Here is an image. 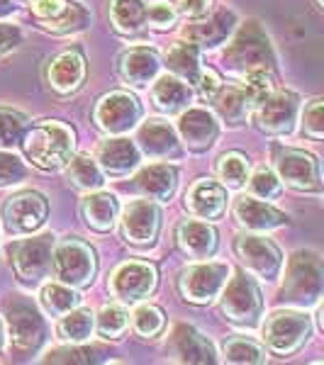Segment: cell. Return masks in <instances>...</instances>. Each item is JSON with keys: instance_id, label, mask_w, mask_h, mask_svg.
<instances>
[{"instance_id": "18", "label": "cell", "mask_w": 324, "mask_h": 365, "mask_svg": "<svg viewBox=\"0 0 324 365\" xmlns=\"http://www.w3.org/2000/svg\"><path fill=\"white\" fill-rule=\"evenodd\" d=\"M178 132H181V137H183V144L191 151H205L215 144L220 127H217L215 117H212L208 110L196 108L181 115Z\"/></svg>"}, {"instance_id": "41", "label": "cell", "mask_w": 324, "mask_h": 365, "mask_svg": "<svg viewBox=\"0 0 324 365\" xmlns=\"http://www.w3.org/2000/svg\"><path fill=\"white\" fill-rule=\"evenodd\" d=\"M246 103L249 105H261L263 100L270 96V78L268 71H249L244 73V86H241Z\"/></svg>"}, {"instance_id": "9", "label": "cell", "mask_w": 324, "mask_h": 365, "mask_svg": "<svg viewBox=\"0 0 324 365\" xmlns=\"http://www.w3.org/2000/svg\"><path fill=\"white\" fill-rule=\"evenodd\" d=\"M229 278V266L225 263H200V266H191L181 275V292L188 302L208 304L222 292Z\"/></svg>"}, {"instance_id": "53", "label": "cell", "mask_w": 324, "mask_h": 365, "mask_svg": "<svg viewBox=\"0 0 324 365\" xmlns=\"http://www.w3.org/2000/svg\"><path fill=\"white\" fill-rule=\"evenodd\" d=\"M3 336H5V331H3V324H0V346H3Z\"/></svg>"}, {"instance_id": "44", "label": "cell", "mask_w": 324, "mask_h": 365, "mask_svg": "<svg viewBox=\"0 0 324 365\" xmlns=\"http://www.w3.org/2000/svg\"><path fill=\"white\" fill-rule=\"evenodd\" d=\"M246 161L239 154H227L220 158V178L227 187H241L246 182Z\"/></svg>"}, {"instance_id": "24", "label": "cell", "mask_w": 324, "mask_h": 365, "mask_svg": "<svg viewBox=\"0 0 324 365\" xmlns=\"http://www.w3.org/2000/svg\"><path fill=\"white\" fill-rule=\"evenodd\" d=\"M234 15L227 10L210 15L203 22H193L183 29V37L193 44H203V46H217L229 37V32L234 29Z\"/></svg>"}, {"instance_id": "20", "label": "cell", "mask_w": 324, "mask_h": 365, "mask_svg": "<svg viewBox=\"0 0 324 365\" xmlns=\"http://www.w3.org/2000/svg\"><path fill=\"white\" fill-rule=\"evenodd\" d=\"M139 146L151 158H171L181 154V144L173 127L161 120H151L139 129Z\"/></svg>"}, {"instance_id": "13", "label": "cell", "mask_w": 324, "mask_h": 365, "mask_svg": "<svg viewBox=\"0 0 324 365\" xmlns=\"http://www.w3.org/2000/svg\"><path fill=\"white\" fill-rule=\"evenodd\" d=\"M156 287V270L149 263H122L113 275V292L122 302L137 304L139 299L149 297Z\"/></svg>"}, {"instance_id": "51", "label": "cell", "mask_w": 324, "mask_h": 365, "mask_svg": "<svg viewBox=\"0 0 324 365\" xmlns=\"http://www.w3.org/2000/svg\"><path fill=\"white\" fill-rule=\"evenodd\" d=\"M210 5H212V0H181V13L198 20V17L208 15Z\"/></svg>"}, {"instance_id": "7", "label": "cell", "mask_w": 324, "mask_h": 365, "mask_svg": "<svg viewBox=\"0 0 324 365\" xmlns=\"http://www.w3.org/2000/svg\"><path fill=\"white\" fill-rule=\"evenodd\" d=\"M56 278L71 287H86L96 275V253L81 241H66L51 253Z\"/></svg>"}, {"instance_id": "4", "label": "cell", "mask_w": 324, "mask_h": 365, "mask_svg": "<svg viewBox=\"0 0 324 365\" xmlns=\"http://www.w3.org/2000/svg\"><path fill=\"white\" fill-rule=\"evenodd\" d=\"M5 322H8V336L17 353H29L39 349L44 339V322L37 307L27 299H8L5 302Z\"/></svg>"}, {"instance_id": "27", "label": "cell", "mask_w": 324, "mask_h": 365, "mask_svg": "<svg viewBox=\"0 0 324 365\" xmlns=\"http://www.w3.org/2000/svg\"><path fill=\"white\" fill-rule=\"evenodd\" d=\"M178 246L193 258H208L217 249V234L208 222H183L178 227Z\"/></svg>"}, {"instance_id": "34", "label": "cell", "mask_w": 324, "mask_h": 365, "mask_svg": "<svg viewBox=\"0 0 324 365\" xmlns=\"http://www.w3.org/2000/svg\"><path fill=\"white\" fill-rule=\"evenodd\" d=\"M46 29L56 34H69V32H79V29H86L88 22H91V13L83 8L81 3H66V8L61 10L56 17L51 20H44Z\"/></svg>"}, {"instance_id": "37", "label": "cell", "mask_w": 324, "mask_h": 365, "mask_svg": "<svg viewBox=\"0 0 324 365\" xmlns=\"http://www.w3.org/2000/svg\"><path fill=\"white\" fill-rule=\"evenodd\" d=\"M225 358L229 363H263L266 361V353L254 341L237 336L225 344Z\"/></svg>"}, {"instance_id": "1", "label": "cell", "mask_w": 324, "mask_h": 365, "mask_svg": "<svg viewBox=\"0 0 324 365\" xmlns=\"http://www.w3.org/2000/svg\"><path fill=\"white\" fill-rule=\"evenodd\" d=\"M22 146L34 166L56 170L74 154V132L61 122H42L22 134Z\"/></svg>"}, {"instance_id": "5", "label": "cell", "mask_w": 324, "mask_h": 365, "mask_svg": "<svg viewBox=\"0 0 324 365\" xmlns=\"http://www.w3.org/2000/svg\"><path fill=\"white\" fill-rule=\"evenodd\" d=\"M261 292L254 280L246 278V273H237L222 287V312L227 314V319L254 327L261 317Z\"/></svg>"}, {"instance_id": "54", "label": "cell", "mask_w": 324, "mask_h": 365, "mask_svg": "<svg viewBox=\"0 0 324 365\" xmlns=\"http://www.w3.org/2000/svg\"><path fill=\"white\" fill-rule=\"evenodd\" d=\"M317 5H320V8H322V0H317Z\"/></svg>"}, {"instance_id": "16", "label": "cell", "mask_w": 324, "mask_h": 365, "mask_svg": "<svg viewBox=\"0 0 324 365\" xmlns=\"http://www.w3.org/2000/svg\"><path fill=\"white\" fill-rule=\"evenodd\" d=\"M168 349L173 353L176 361L181 363H215V349L203 334H198L193 327H186V324H178L173 329L168 339Z\"/></svg>"}, {"instance_id": "11", "label": "cell", "mask_w": 324, "mask_h": 365, "mask_svg": "<svg viewBox=\"0 0 324 365\" xmlns=\"http://www.w3.org/2000/svg\"><path fill=\"white\" fill-rule=\"evenodd\" d=\"M278 173L280 178L295 190L305 192H320L322 190V173L320 161L312 154H305L300 149H285L278 154Z\"/></svg>"}, {"instance_id": "30", "label": "cell", "mask_w": 324, "mask_h": 365, "mask_svg": "<svg viewBox=\"0 0 324 365\" xmlns=\"http://www.w3.org/2000/svg\"><path fill=\"white\" fill-rule=\"evenodd\" d=\"M110 17L120 32L134 34L146 25V3L144 0H113Z\"/></svg>"}, {"instance_id": "40", "label": "cell", "mask_w": 324, "mask_h": 365, "mask_svg": "<svg viewBox=\"0 0 324 365\" xmlns=\"http://www.w3.org/2000/svg\"><path fill=\"white\" fill-rule=\"evenodd\" d=\"M100 356H105L98 346H69V349H56L44 358L46 363H96Z\"/></svg>"}, {"instance_id": "23", "label": "cell", "mask_w": 324, "mask_h": 365, "mask_svg": "<svg viewBox=\"0 0 324 365\" xmlns=\"http://www.w3.org/2000/svg\"><path fill=\"white\" fill-rule=\"evenodd\" d=\"M234 215L244 227L254 229V232H268L280 225H285V215L278 212L275 207H270L263 200L254 197H239L234 205Z\"/></svg>"}, {"instance_id": "43", "label": "cell", "mask_w": 324, "mask_h": 365, "mask_svg": "<svg viewBox=\"0 0 324 365\" xmlns=\"http://www.w3.org/2000/svg\"><path fill=\"white\" fill-rule=\"evenodd\" d=\"M134 329H137V334L141 336H156L158 331L163 329V314L161 309L151 307V304H141V307L134 309Z\"/></svg>"}, {"instance_id": "22", "label": "cell", "mask_w": 324, "mask_h": 365, "mask_svg": "<svg viewBox=\"0 0 324 365\" xmlns=\"http://www.w3.org/2000/svg\"><path fill=\"white\" fill-rule=\"evenodd\" d=\"M139 163V149L129 139H108L98 149V166L110 175H125Z\"/></svg>"}, {"instance_id": "31", "label": "cell", "mask_w": 324, "mask_h": 365, "mask_svg": "<svg viewBox=\"0 0 324 365\" xmlns=\"http://www.w3.org/2000/svg\"><path fill=\"white\" fill-rule=\"evenodd\" d=\"M166 63H168V68L173 71V73L178 76L181 81H186V83H198V76H200V68H198V44H193V42L176 44L173 49L168 51Z\"/></svg>"}, {"instance_id": "19", "label": "cell", "mask_w": 324, "mask_h": 365, "mask_svg": "<svg viewBox=\"0 0 324 365\" xmlns=\"http://www.w3.org/2000/svg\"><path fill=\"white\" fill-rule=\"evenodd\" d=\"M46 76H49V83H51V88H54L56 93H74L76 88L81 86L83 76H86L83 56H81L76 49L61 51L59 56L51 58Z\"/></svg>"}, {"instance_id": "17", "label": "cell", "mask_w": 324, "mask_h": 365, "mask_svg": "<svg viewBox=\"0 0 324 365\" xmlns=\"http://www.w3.org/2000/svg\"><path fill=\"white\" fill-rule=\"evenodd\" d=\"M298 117V96L293 93H275L261 103L258 113V125L270 134H285L290 132Z\"/></svg>"}, {"instance_id": "26", "label": "cell", "mask_w": 324, "mask_h": 365, "mask_svg": "<svg viewBox=\"0 0 324 365\" xmlns=\"http://www.w3.org/2000/svg\"><path fill=\"white\" fill-rule=\"evenodd\" d=\"M158 56L149 49H132L120 58V76L132 86H149L158 73Z\"/></svg>"}, {"instance_id": "2", "label": "cell", "mask_w": 324, "mask_h": 365, "mask_svg": "<svg viewBox=\"0 0 324 365\" xmlns=\"http://www.w3.org/2000/svg\"><path fill=\"white\" fill-rule=\"evenodd\" d=\"M324 287V270L322 261L317 253L300 251L290 258L285 270V280H283L280 299L288 304H298V307H310L322 297Z\"/></svg>"}, {"instance_id": "32", "label": "cell", "mask_w": 324, "mask_h": 365, "mask_svg": "<svg viewBox=\"0 0 324 365\" xmlns=\"http://www.w3.org/2000/svg\"><path fill=\"white\" fill-rule=\"evenodd\" d=\"M215 100L217 113L222 115V120H227L229 125H241L246 120V113H249V103H246L241 88H220Z\"/></svg>"}, {"instance_id": "48", "label": "cell", "mask_w": 324, "mask_h": 365, "mask_svg": "<svg viewBox=\"0 0 324 365\" xmlns=\"http://www.w3.org/2000/svg\"><path fill=\"white\" fill-rule=\"evenodd\" d=\"M66 8V0H34V15L42 20H51Z\"/></svg>"}, {"instance_id": "29", "label": "cell", "mask_w": 324, "mask_h": 365, "mask_svg": "<svg viewBox=\"0 0 324 365\" xmlns=\"http://www.w3.org/2000/svg\"><path fill=\"white\" fill-rule=\"evenodd\" d=\"M117 212H120V205L110 192H96L83 200V217L88 227H93L96 232H110L115 227Z\"/></svg>"}, {"instance_id": "12", "label": "cell", "mask_w": 324, "mask_h": 365, "mask_svg": "<svg viewBox=\"0 0 324 365\" xmlns=\"http://www.w3.org/2000/svg\"><path fill=\"white\" fill-rule=\"evenodd\" d=\"M141 117V108L137 98L129 96V93H110L98 103L96 120L98 125L110 134H125L129 132Z\"/></svg>"}, {"instance_id": "42", "label": "cell", "mask_w": 324, "mask_h": 365, "mask_svg": "<svg viewBox=\"0 0 324 365\" xmlns=\"http://www.w3.org/2000/svg\"><path fill=\"white\" fill-rule=\"evenodd\" d=\"M249 190H251V195H256L258 200L268 202V200H275L280 195V180L275 178L273 170L258 168L249 180Z\"/></svg>"}, {"instance_id": "14", "label": "cell", "mask_w": 324, "mask_h": 365, "mask_svg": "<svg viewBox=\"0 0 324 365\" xmlns=\"http://www.w3.org/2000/svg\"><path fill=\"white\" fill-rule=\"evenodd\" d=\"M237 253L239 258L244 261V266L256 273L258 278L273 280L275 275L280 273L283 258L280 251L275 249V244H270L268 239L261 237H241L237 241Z\"/></svg>"}, {"instance_id": "33", "label": "cell", "mask_w": 324, "mask_h": 365, "mask_svg": "<svg viewBox=\"0 0 324 365\" xmlns=\"http://www.w3.org/2000/svg\"><path fill=\"white\" fill-rule=\"evenodd\" d=\"M93 329H96V319L88 309H71L61 314V322H59V334L71 344H81V341L91 339Z\"/></svg>"}, {"instance_id": "36", "label": "cell", "mask_w": 324, "mask_h": 365, "mask_svg": "<svg viewBox=\"0 0 324 365\" xmlns=\"http://www.w3.org/2000/svg\"><path fill=\"white\" fill-rule=\"evenodd\" d=\"M42 304L49 314L61 317L79 304V297H76V292L66 285H46L42 290Z\"/></svg>"}, {"instance_id": "6", "label": "cell", "mask_w": 324, "mask_h": 365, "mask_svg": "<svg viewBox=\"0 0 324 365\" xmlns=\"http://www.w3.org/2000/svg\"><path fill=\"white\" fill-rule=\"evenodd\" d=\"M51 251H54V239L51 237L15 241L8 253L13 256L17 278L27 282V285L42 282V278H46V273L51 270Z\"/></svg>"}, {"instance_id": "21", "label": "cell", "mask_w": 324, "mask_h": 365, "mask_svg": "<svg viewBox=\"0 0 324 365\" xmlns=\"http://www.w3.org/2000/svg\"><path fill=\"white\" fill-rule=\"evenodd\" d=\"M188 205L200 220H220L227 210V190L215 180H198L188 192Z\"/></svg>"}, {"instance_id": "49", "label": "cell", "mask_w": 324, "mask_h": 365, "mask_svg": "<svg viewBox=\"0 0 324 365\" xmlns=\"http://www.w3.org/2000/svg\"><path fill=\"white\" fill-rule=\"evenodd\" d=\"M22 34L20 29L13 27V25H0V56L13 51L17 44H20Z\"/></svg>"}, {"instance_id": "46", "label": "cell", "mask_w": 324, "mask_h": 365, "mask_svg": "<svg viewBox=\"0 0 324 365\" xmlns=\"http://www.w3.org/2000/svg\"><path fill=\"white\" fill-rule=\"evenodd\" d=\"M25 166H22V161L13 154H5V151H0V187L3 185H10V182H20L25 178Z\"/></svg>"}, {"instance_id": "15", "label": "cell", "mask_w": 324, "mask_h": 365, "mask_svg": "<svg viewBox=\"0 0 324 365\" xmlns=\"http://www.w3.org/2000/svg\"><path fill=\"white\" fill-rule=\"evenodd\" d=\"M161 227V212L151 200H137L122 215V234L132 244H151Z\"/></svg>"}, {"instance_id": "38", "label": "cell", "mask_w": 324, "mask_h": 365, "mask_svg": "<svg viewBox=\"0 0 324 365\" xmlns=\"http://www.w3.org/2000/svg\"><path fill=\"white\" fill-rule=\"evenodd\" d=\"M27 132V117L15 110L0 108V146H13Z\"/></svg>"}, {"instance_id": "45", "label": "cell", "mask_w": 324, "mask_h": 365, "mask_svg": "<svg viewBox=\"0 0 324 365\" xmlns=\"http://www.w3.org/2000/svg\"><path fill=\"white\" fill-rule=\"evenodd\" d=\"M146 22L156 29H171L176 25V10L166 0H156L151 8H146Z\"/></svg>"}, {"instance_id": "52", "label": "cell", "mask_w": 324, "mask_h": 365, "mask_svg": "<svg viewBox=\"0 0 324 365\" xmlns=\"http://www.w3.org/2000/svg\"><path fill=\"white\" fill-rule=\"evenodd\" d=\"M13 13V0H0V17Z\"/></svg>"}, {"instance_id": "10", "label": "cell", "mask_w": 324, "mask_h": 365, "mask_svg": "<svg viewBox=\"0 0 324 365\" xmlns=\"http://www.w3.org/2000/svg\"><path fill=\"white\" fill-rule=\"evenodd\" d=\"M263 336H266L270 351L288 356L308 341L310 319L305 314H298V312H275L273 317H268Z\"/></svg>"}, {"instance_id": "47", "label": "cell", "mask_w": 324, "mask_h": 365, "mask_svg": "<svg viewBox=\"0 0 324 365\" xmlns=\"http://www.w3.org/2000/svg\"><path fill=\"white\" fill-rule=\"evenodd\" d=\"M305 134L312 139L324 137V113H322V100H315L308 110H305Z\"/></svg>"}, {"instance_id": "50", "label": "cell", "mask_w": 324, "mask_h": 365, "mask_svg": "<svg viewBox=\"0 0 324 365\" xmlns=\"http://www.w3.org/2000/svg\"><path fill=\"white\" fill-rule=\"evenodd\" d=\"M198 81H200V93H203V98H208L212 100L217 96V91H220V78H217V73L215 71H203V73L198 76Z\"/></svg>"}, {"instance_id": "8", "label": "cell", "mask_w": 324, "mask_h": 365, "mask_svg": "<svg viewBox=\"0 0 324 365\" xmlns=\"http://www.w3.org/2000/svg\"><path fill=\"white\" fill-rule=\"evenodd\" d=\"M46 200L39 192H20L5 200L3 205V225L5 232L13 237H25V234L37 232L46 220Z\"/></svg>"}, {"instance_id": "3", "label": "cell", "mask_w": 324, "mask_h": 365, "mask_svg": "<svg viewBox=\"0 0 324 365\" xmlns=\"http://www.w3.org/2000/svg\"><path fill=\"white\" fill-rule=\"evenodd\" d=\"M225 66L232 73H249V71H270L273 68V51L261 25L249 20L241 25L237 37L225 49Z\"/></svg>"}, {"instance_id": "28", "label": "cell", "mask_w": 324, "mask_h": 365, "mask_svg": "<svg viewBox=\"0 0 324 365\" xmlns=\"http://www.w3.org/2000/svg\"><path fill=\"white\" fill-rule=\"evenodd\" d=\"M151 98H154L156 108L163 110V113H178L191 103L193 93L186 81L176 78V76H161L151 88Z\"/></svg>"}, {"instance_id": "39", "label": "cell", "mask_w": 324, "mask_h": 365, "mask_svg": "<svg viewBox=\"0 0 324 365\" xmlns=\"http://www.w3.org/2000/svg\"><path fill=\"white\" fill-rule=\"evenodd\" d=\"M127 309L120 307V304H110V307H105L103 312L98 314V331L103 334L105 339H117L125 334L127 329Z\"/></svg>"}, {"instance_id": "35", "label": "cell", "mask_w": 324, "mask_h": 365, "mask_svg": "<svg viewBox=\"0 0 324 365\" xmlns=\"http://www.w3.org/2000/svg\"><path fill=\"white\" fill-rule=\"evenodd\" d=\"M69 178L79 187H83V190H98V187L105 182L103 170H100L98 163L88 156H76L74 161H71Z\"/></svg>"}, {"instance_id": "25", "label": "cell", "mask_w": 324, "mask_h": 365, "mask_svg": "<svg viewBox=\"0 0 324 365\" xmlns=\"http://www.w3.org/2000/svg\"><path fill=\"white\" fill-rule=\"evenodd\" d=\"M176 180H178V173H176L173 166L154 163V166L144 168L134 178V187L151 200H168L176 190Z\"/></svg>"}]
</instances>
